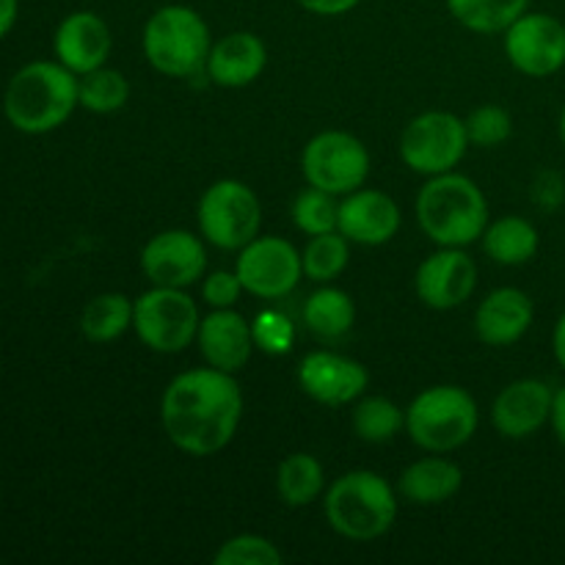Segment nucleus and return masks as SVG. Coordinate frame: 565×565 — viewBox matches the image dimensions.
<instances>
[{
	"mask_svg": "<svg viewBox=\"0 0 565 565\" xmlns=\"http://www.w3.org/2000/svg\"><path fill=\"white\" fill-rule=\"evenodd\" d=\"M196 342L210 367L232 375L246 367L254 348H257L252 323L241 312H235V307L213 309L207 318H202Z\"/></svg>",
	"mask_w": 565,
	"mask_h": 565,
	"instance_id": "nucleus-19",
	"label": "nucleus"
},
{
	"mask_svg": "<svg viewBox=\"0 0 565 565\" xmlns=\"http://www.w3.org/2000/svg\"><path fill=\"white\" fill-rule=\"evenodd\" d=\"M533 202L544 210H557L565 202V182L557 171H544L533 185Z\"/></svg>",
	"mask_w": 565,
	"mask_h": 565,
	"instance_id": "nucleus-36",
	"label": "nucleus"
},
{
	"mask_svg": "<svg viewBox=\"0 0 565 565\" xmlns=\"http://www.w3.org/2000/svg\"><path fill=\"white\" fill-rule=\"evenodd\" d=\"M301 171L307 185L320 188L331 196H348L367 182L370 152L351 132L326 130L309 138L303 147Z\"/></svg>",
	"mask_w": 565,
	"mask_h": 565,
	"instance_id": "nucleus-10",
	"label": "nucleus"
},
{
	"mask_svg": "<svg viewBox=\"0 0 565 565\" xmlns=\"http://www.w3.org/2000/svg\"><path fill=\"white\" fill-rule=\"evenodd\" d=\"M337 218H340V202L331 193L320 191V188H303L296 199H292V224L303 232V235H323V232L337 230Z\"/></svg>",
	"mask_w": 565,
	"mask_h": 565,
	"instance_id": "nucleus-31",
	"label": "nucleus"
},
{
	"mask_svg": "<svg viewBox=\"0 0 565 565\" xmlns=\"http://www.w3.org/2000/svg\"><path fill=\"white\" fill-rule=\"evenodd\" d=\"M535 320V303L519 287H497L480 301L475 312V334L483 345H516Z\"/></svg>",
	"mask_w": 565,
	"mask_h": 565,
	"instance_id": "nucleus-20",
	"label": "nucleus"
},
{
	"mask_svg": "<svg viewBox=\"0 0 565 565\" xmlns=\"http://www.w3.org/2000/svg\"><path fill=\"white\" fill-rule=\"evenodd\" d=\"M254 342L257 348H263L270 356H279V353H287L292 348V340H296V326L285 318L276 309H265V312L257 315V320L252 323Z\"/></svg>",
	"mask_w": 565,
	"mask_h": 565,
	"instance_id": "nucleus-34",
	"label": "nucleus"
},
{
	"mask_svg": "<svg viewBox=\"0 0 565 565\" xmlns=\"http://www.w3.org/2000/svg\"><path fill=\"white\" fill-rule=\"evenodd\" d=\"M77 105V75L61 61H31L14 72L3 94L6 119L28 136L58 130Z\"/></svg>",
	"mask_w": 565,
	"mask_h": 565,
	"instance_id": "nucleus-2",
	"label": "nucleus"
},
{
	"mask_svg": "<svg viewBox=\"0 0 565 565\" xmlns=\"http://www.w3.org/2000/svg\"><path fill=\"white\" fill-rule=\"evenodd\" d=\"M202 312L180 287H158L132 301V331L154 353H182L196 342Z\"/></svg>",
	"mask_w": 565,
	"mask_h": 565,
	"instance_id": "nucleus-7",
	"label": "nucleus"
},
{
	"mask_svg": "<svg viewBox=\"0 0 565 565\" xmlns=\"http://www.w3.org/2000/svg\"><path fill=\"white\" fill-rule=\"evenodd\" d=\"M141 270L158 287H185L204 279L207 252L202 237L188 230H166L149 237L141 252Z\"/></svg>",
	"mask_w": 565,
	"mask_h": 565,
	"instance_id": "nucleus-13",
	"label": "nucleus"
},
{
	"mask_svg": "<svg viewBox=\"0 0 565 565\" xmlns=\"http://www.w3.org/2000/svg\"><path fill=\"white\" fill-rule=\"evenodd\" d=\"M552 430H555L557 441L565 447V386L555 390V401H552V417H550Z\"/></svg>",
	"mask_w": 565,
	"mask_h": 565,
	"instance_id": "nucleus-38",
	"label": "nucleus"
},
{
	"mask_svg": "<svg viewBox=\"0 0 565 565\" xmlns=\"http://www.w3.org/2000/svg\"><path fill=\"white\" fill-rule=\"evenodd\" d=\"M326 491L323 463L309 452H292L276 469V494L287 508H307Z\"/></svg>",
	"mask_w": 565,
	"mask_h": 565,
	"instance_id": "nucleus-25",
	"label": "nucleus"
},
{
	"mask_svg": "<svg viewBox=\"0 0 565 565\" xmlns=\"http://www.w3.org/2000/svg\"><path fill=\"white\" fill-rule=\"evenodd\" d=\"M552 353H555V362L561 364L565 373V312L557 318L555 331H552Z\"/></svg>",
	"mask_w": 565,
	"mask_h": 565,
	"instance_id": "nucleus-40",
	"label": "nucleus"
},
{
	"mask_svg": "<svg viewBox=\"0 0 565 565\" xmlns=\"http://www.w3.org/2000/svg\"><path fill=\"white\" fill-rule=\"evenodd\" d=\"M110 47H114V36H110L108 22L97 11H72L55 28V58L77 77L105 66Z\"/></svg>",
	"mask_w": 565,
	"mask_h": 565,
	"instance_id": "nucleus-18",
	"label": "nucleus"
},
{
	"mask_svg": "<svg viewBox=\"0 0 565 565\" xmlns=\"http://www.w3.org/2000/svg\"><path fill=\"white\" fill-rule=\"evenodd\" d=\"M414 287L425 307L436 312H450L472 298L478 287V265L463 248L441 246L423 259L414 276Z\"/></svg>",
	"mask_w": 565,
	"mask_h": 565,
	"instance_id": "nucleus-14",
	"label": "nucleus"
},
{
	"mask_svg": "<svg viewBox=\"0 0 565 565\" xmlns=\"http://www.w3.org/2000/svg\"><path fill=\"white\" fill-rule=\"evenodd\" d=\"M243 419V392L232 373L196 367L180 373L160 397V423L177 450L207 458L230 447Z\"/></svg>",
	"mask_w": 565,
	"mask_h": 565,
	"instance_id": "nucleus-1",
	"label": "nucleus"
},
{
	"mask_svg": "<svg viewBox=\"0 0 565 565\" xmlns=\"http://www.w3.org/2000/svg\"><path fill=\"white\" fill-rule=\"evenodd\" d=\"M241 276L235 270H213L202 281V298L210 309H232L241 301Z\"/></svg>",
	"mask_w": 565,
	"mask_h": 565,
	"instance_id": "nucleus-35",
	"label": "nucleus"
},
{
	"mask_svg": "<svg viewBox=\"0 0 565 565\" xmlns=\"http://www.w3.org/2000/svg\"><path fill=\"white\" fill-rule=\"evenodd\" d=\"M452 20L461 22L467 31L505 33L511 22H516L524 11H530V0H445Z\"/></svg>",
	"mask_w": 565,
	"mask_h": 565,
	"instance_id": "nucleus-27",
	"label": "nucleus"
},
{
	"mask_svg": "<svg viewBox=\"0 0 565 565\" xmlns=\"http://www.w3.org/2000/svg\"><path fill=\"white\" fill-rule=\"evenodd\" d=\"M301 9H307L309 14H318V17H342L348 11L356 9L362 0H296Z\"/></svg>",
	"mask_w": 565,
	"mask_h": 565,
	"instance_id": "nucleus-37",
	"label": "nucleus"
},
{
	"mask_svg": "<svg viewBox=\"0 0 565 565\" xmlns=\"http://www.w3.org/2000/svg\"><path fill=\"white\" fill-rule=\"evenodd\" d=\"M555 390L541 379H519L508 384L491 406L494 430L505 439H530L550 425Z\"/></svg>",
	"mask_w": 565,
	"mask_h": 565,
	"instance_id": "nucleus-16",
	"label": "nucleus"
},
{
	"mask_svg": "<svg viewBox=\"0 0 565 565\" xmlns=\"http://www.w3.org/2000/svg\"><path fill=\"white\" fill-rule=\"evenodd\" d=\"M268 66V47L252 31H232L213 42L204 72L221 88H246Z\"/></svg>",
	"mask_w": 565,
	"mask_h": 565,
	"instance_id": "nucleus-21",
	"label": "nucleus"
},
{
	"mask_svg": "<svg viewBox=\"0 0 565 565\" xmlns=\"http://www.w3.org/2000/svg\"><path fill=\"white\" fill-rule=\"evenodd\" d=\"M406 428V412L384 395L359 397L353 408V430L367 445H384Z\"/></svg>",
	"mask_w": 565,
	"mask_h": 565,
	"instance_id": "nucleus-28",
	"label": "nucleus"
},
{
	"mask_svg": "<svg viewBox=\"0 0 565 565\" xmlns=\"http://www.w3.org/2000/svg\"><path fill=\"white\" fill-rule=\"evenodd\" d=\"M17 17H20V0H0V39L9 36L11 28L17 25Z\"/></svg>",
	"mask_w": 565,
	"mask_h": 565,
	"instance_id": "nucleus-39",
	"label": "nucleus"
},
{
	"mask_svg": "<svg viewBox=\"0 0 565 565\" xmlns=\"http://www.w3.org/2000/svg\"><path fill=\"white\" fill-rule=\"evenodd\" d=\"M417 221L436 246L463 248L489 226V202L469 177L447 171L430 177L417 193Z\"/></svg>",
	"mask_w": 565,
	"mask_h": 565,
	"instance_id": "nucleus-3",
	"label": "nucleus"
},
{
	"mask_svg": "<svg viewBox=\"0 0 565 565\" xmlns=\"http://www.w3.org/2000/svg\"><path fill=\"white\" fill-rule=\"evenodd\" d=\"M235 274L248 296L279 301L290 296L303 279L301 252L290 241L276 235H257L237 252Z\"/></svg>",
	"mask_w": 565,
	"mask_h": 565,
	"instance_id": "nucleus-11",
	"label": "nucleus"
},
{
	"mask_svg": "<svg viewBox=\"0 0 565 565\" xmlns=\"http://www.w3.org/2000/svg\"><path fill=\"white\" fill-rule=\"evenodd\" d=\"M467 125L450 110H425L414 116L401 136L403 163L425 177L456 171L467 158Z\"/></svg>",
	"mask_w": 565,
	"mask_h": 565,
	"instance_id": "nucleus-9",
	"label": "nucleus"
},
{
	"mask_svg": "<svg viewBox=\"0 0 565 565\" xmlns=\"http://www.w3.org/2000/svg\"><path fill=\"white\" fill-rule=\"evenodd\" d=\"M478 403L456 384L428 386L406 408L408 439L425 452L458 450L478 434Z\"/></svg>",
	"mask_w": 565,
	"mask_h": 565,
	"instance_id": "nucleus-6",
	"label": "nucleus"
},
{
	"mask_svg": "<svg viewBox=\"0 0 565 565\" xmlns=\"http://www.w3.org/2000/svg\"><path fill=\"white\" fill-rule=\"evenodd\" d=\"M303 323L318 340L337 342L351 334L356 323V303L340 287H320L303 303Z\"/></svg>",
	"mask_w": 565,
	"mask_h": 565,
	"instance_id": "nucleus-24",
	"label": "nucleus"
},
{
	"mask_svg": "<svg viewBox=\"0 0 565 565\" xmlns=\"http://www.w3.org/2000/svg\"><path fill=\"white\" fill-rule=\"evenodd\" d=\"M143 58L166 77H196L213 50L210 25L185 3H166L152 11L141 33Z\"/></svg>",
	"mask_w": 565,
	"mask_h": 565,
	"instance_id": "nucleus-5",
	"label": "nucleus"
},
{
	"mask_svg": "<svg viewBox=\"0 0 565 565\" xmlns=\"http://www.w3.org/2000/svg\"><path fill=\"white\" fill-rule=\"evenodd\" d=\"M505 55L527 77H552L565 66V22L546 11H524L505 28Z\"/></svg>",
	"mask_w": 565,
	"mask_h": 565,
	"instance_id": "nucleus-12",
	"label": "nucleus"
},
{
	"mask_svg": "<svg viewBox=\"0 0 565 565\" xmlns=\"http://www.w3.org/2000/svg\"><path fill=\"white\" fill-rule=\"evenodd\" d=\"M348 259H351V241L340 230L312 235L301 252L303 276L318 285H329L348 268Z\"/></svg>",
	"mask_w": 565,
	"mask_h": 565,
	"instance_id": "nucleus-29",
	"label": "nucleus"
},
{
	"mask_svg": "<svg viewBox=\"0 0 565 565\" xmlns=\"http://www.w3.org/2000/svg\"><path fill=\"white\" fill-rule=\"evenodd\" d=\"M77 97L92 114H116L130 99V81L119 70L99 66L77 77Z\"/></svg>",
	"mask_w": 565,
	"mask_h": 565,
	"instance_id": "nucleus-30",
	"label": "nucleus"
},
{
	"mask_svg": "<svg viewBox=\"0 0 565 565\" xmlns=\"http://www.w3.org/2000/svg\"><path fill=\"white\" fill-rule=\"evenodd\" d=\"M132 326V301L125 292H99L81 315V331L94 345L116 342Z\"/></svg>",
	"mask_w": 565,
	"mask_h": 565,
	"instance_id": "nucleus-26",
	"label": "nucleus"
},
{
	"mask_svg": "<svg viewBox=\"0 0 565 565\" xmlns=\"http://www.w3.org/2000/svg\"><path fill=\"white\" fill-rule=\"evenodd\" d=\"M298 384L320 406H348L367 392L370 373L362 362L334 351H312L298 364Z\"/></svg>",
	"mask_w": 565,
	"mask_h": 565,
	"instance_id": "nucleus-15",
	"label": "nucleus"
},
{
	"mask_svg": "<svg viewBox=\"0 0 565 565\" xmlns=\"http://www.w3.org/2000/svg\"><path fill=\"white\" fill-rule=\"evenodd\" d=\"M196 221L210 246L241 252L263 230V204L246 182L218 180L199 199Z\"/></svg>",
	"mask_w": 565,
	"mask_h": 565,
	"instance_id": "nucleus-8",
	"label": "nucleus"
},
{
	"mask_svg": "<svg viewBox=\"0 0 565 565\" xmlns=\"http://www.w3.org/2000/svg\"><path fill=\"white\" fill-rule=\"evenodd\" d=\"M469 136V147L494 149L505 143L513 132V119L502 105H480L463 119Z\"/></svg>",
	"mask_w": 565,
	"mask_h": 565,
	"instance_id": "nucleus-32",
	"label": "nucleus"
},
{
	"mask_svg": "<svg viewBox=\"0 0 565 565\" xmlns=\"http://www.w3.org/2000/svg\"><path fill=\"white\" fill-rule=\"evenodd\" d=\"M557 130H561V141H563V147H565V105H563V110H561V121H557Z\"/></svg>",
	"mask_w": 565,
	"mask_h": 565,
	"instance_id": "nucleus-41",
	"label": "nucleus"
},
{
	"mask_svg": "<svg viewBox=\"0 0 565 565\" xmlns=\"http://www.w3.org/2000/svg\"><path fill=\"white\" fill-rule=\"evenodd\" d=\"M541 235L533 221L522 215H502L483 232V252L491 263L519 268L539 254Z\"/></svg>",
	"mask_w": 565,
	"mask_h": 565,
	"instance_id": "nucleus-23",
	"label": "nucleus"
},
{
	"mask_svg": "<svg viewBox=\"0 0 565 565\" xmlns=\"http://www.w3.org/2000/svg\"><path fill=\"white\" fill-rule=\"evenodd\" d=\"M323 511L337 535L367 544L395 527L397 497L390 480L379 472L353 469L329 486Z\"/></svg>",
	"mask_w": 565,
	"mask_h": 565,
	"instance_id": "nucleus-4",
	"label": "nucleus"
},
{
	"mask_svg": "<svg viewBox=\"0 0 565 565\" xmlns=\"http://www.w3.org/2000/svg\"><path fill=\"white\" fill-rule=\"evenodd\" d=\"M463 486V469L445 458V452H430L419 461L408 463L397 480V491L412 505L434 508L452 500Z\"/></svg>",
	"mask_w": 565,
	"mask_h": 565,
	"instance_id": "nucleus-22",
	"label": "nucleus"
},
{
	"mask_svg": "<svg viewBox=\"0 0 565 565\" xmlns=\"http://www.w3.org/2000/svg\"><path fill=\"white\" fill-rule=\"evenodd\" d=\"M213 561L215 565H279L281 552L274 541L263 539V535L243 533L224 541Z\"/></svg>",
	"mask_w": 565,
	"mask_h": 565,
	"instance_id": "nucleus-33",
	"label": "nucleus"
},
{
	"mask_svg": "<svg viewBox=\"0 0 565 565\" xmlns=\"http://www.w3.org/2000/svg\"><path fill=\"white\" fill-rule=\"evenodd\" d=\"M403 213L395 199L375 188H359L340 202L337 230L356 246H384L401 232Z\"/></svg>",
	"mask_w": 565,
	"mask_h": 565,
	"instance_id": "nucleus-17",
	"label": "nucleus"
}]
</instances>
